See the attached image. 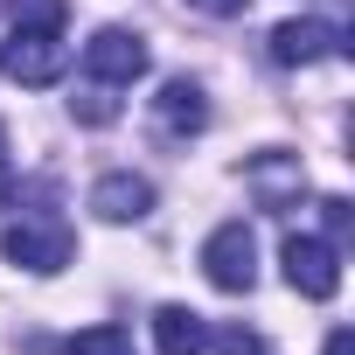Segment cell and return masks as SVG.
Instances as JSON below:
<instances>
[{
  "label": "cell",
  "mask_w": 355,
  "mask_h": 355,
  "mask_svg": "<svg viewBox=\"0 0 355 355\" xmlns=\"http://www.w3.org/2000/svg\"><path fill=\"white\" fill-rule=\"evenodd\" d=\"M63 355H132V334H125V327H112V320H98V327L70 334V348H63Z\"/></svg>",
  "instance_id": "11"
},
{
  "label": "cell",
  "mask_w": 355,
  "mask_h": 355,
  "mask_svg": "<svg viewBox=\"0 0 355 355\" xmlns=\"http://www.w3.org/2000/svg\"><path fill=\"white\" fill-rule=\"evenodd\" d=\"M189 8H196V15H216V21H230V15H244V8H251V0H189Z\"/></svg>",
  "instance_id": "15"
},
{
  "label": "cell",
  "mask_w": 355,
  "mask_h": 355,
  "mask_svg": "<svg viewBox=\"0 0 355 355\" xmlns=\"http://www.w3.org/2000/svg\"><path fill=\"white\" fill-rule=\"evenodd\" d=\"M202 125H209V98H202V84H196V77H167L160 98H153V132H160L167 146H189Z\"/></svg>",
  "instance_id": "5"
},
{
  "label": "cell",
  "mask_w": 355,
  "mask_h": 355,
  "mask_svg": "<svg viewBox=\"0 0 355 355\" xmlns=\"http://www.w3.org/2000/svg\"><path fill=\"white\" fill-rule=\"evenodd\" d=\"M202 272L216 293H251L258 286V237L251 223H216L209 244H202Z\"/></svg>",
  "instance_id": "3"
},
{
  "label": "cell",
  "mask_w": 355,
  "mask_h": 355,
  "mask_svg": "<svg viewBox=\"0 0 355 355\" xmlns=\"http://www.w3.org/2000/svg\"><path fill=\"white\" fill-rule=\"evenodd\" d=\"M0 258L8 265H21V272H35V279H56L70 258H77V237L56 223V216H21V223H8L0 230Z\"/></svg>",
  "instance_id": "2"
},
{
  "label": "cell",
  "mask_w": 355,
  "mask_h": 355,
  "mask_svg": "<svg viewBox=\"0 0 355 355\" xmlns=\"http://www.w3.org/2000/svg\"><path fill=\"white\" fill-rule=\"evenodd\" d=\"M320 216H327V244L341 251V244H348V223H355V209H348L341 196H327V202H320Z\"/></svg>",
  "instance_id": "13"
},
{
  "label": "cell",
  "mask_w": 355,
  "mask_h": 355,
  "mask_svg": "<svg viewBox=\"0 0 355 355\" xmlns=\"http://www.w3.org/2000/svg\"><path fill=\"white\" fill-rule=\"evenodd\" d=\"M70 119H84V125H112V119H119V98H112V84H98V77H91V84L70 98Z\"/></svg>",
  "instance_id": "12"
},
{
  "label": "cell",
  "mask_w": 355,
  "mask_h": 355,
  "mask_svg": "<svg viewBox=\"0 0 355 355\" xmlns=\"http://www.w3.org/2000/svg\"><path fill=\"white\" fill-rule=\"evenodd\" d=\"M327 355H355V334H348V327H334V334H327Z\"/></svg>",
  "instance_id": "16"
},
{
  "label": "cell",
  "mask_w": 355,
  "mask_h": 355,
  "mask_svg": "<svg viewBox=\"0 0 355 355\" xmlns=\"http://www.w3.org/2000/svg\"><path fill=\"white\" fill-rule=\"evenodd\" d=\"M244 182H251V196H258L265 209H286V202H300V189H306V167H300V153L265 146V153L244 167Z\"/></svg>",
  "instance_id": "9"
},
{
  "label": "cell",
  "mask_w": 355,
  "mask_h": 355,
  "mask_svg": "<svg viewBox=\"0 0 355 355\" xmlns=\"http://www.w3.org/2000/svg\"><path fill=\"white\" fill-rule=\"evenodd\" d=\"M279 265H286V286L300 300H334L341 293V251L327 237H286Z\"/></svg>",
  "instance_id": "4"
},
{
  "label": "cell",
  "mask_w": 355,
  "mask_h": 355,
  "mask_svg": "<svg viewBox=\"0 0 355 355\" xmlns=\"http://www.w3.org/2000/svg\"><path fill=\"white\" fill-rule=\"evenodd\" d=\"M153 348L160 355H202L209 348V320L196 306H160L153 313Z\"/></svg>",
  "instance_id": "10"
},
{
  "label": "cell",
  "mask_w": 355,
  "mask_h": 355,
  "mask_svg": "<svg viewBox=\"0 0 355 355\" xmlns=\"http://www.w3.org/2000/svg\"><path fill=\"white\" fill-rule=\"evenodd\" d=\"M209 341H216L223 355H265V341H258L251 327H223V334H209Z\"/></svg>",
  "instance_id": "14"
},
{
  "label": "cell",
  "mask_w": 355,
  "mask_h": 355,
  "mask_svg": "<svg viewBox=\"0 0 355 355\" xmlns=\"http://www.w3.org/2000/svg\"><path fill=\"white\" fill-rule=\"evenodd\" d=\"M320 56H341V28H327V21H313V15H293V21L272 28V63L306 70V63H320Z\"/></svg>",
  "instance_id": "8"
},
{
  "label": "cell",
  "mask_w": 355,
  "mask_h": 355,
  "mask_svg": "<svg viewBox=\"0 0 355 355\" xmlns=\"http://www.w3.org/2000/svg\"><path fill=\"white\" fill-rule=\"evenodd\" d=\"M146 35H132V28H98L91 42H84V70L98 77V84H132V77H146Z\"/></svg>",
  "instance_id": "6"
},
{
  "label": "cell",
  "mask_w": 355,
  "mask_h": 355,
  "mask_svg": "<svg viewBox=\"0 0 355 355\" xmlns=\"http://www.w3.org/2000/svg\"><path fill=\"white\" fill-rule=\"evenodd\" d=\"M8 153L15 146H8V125H0V189H8Z\"/></svg>",
  "instance_id": "17"
},
{
  "label": "cell",
  "mask_w": 355,
  "mask_h": 355,
  "mask_svg": "<svg viewBox=\"0 0 355 355\" xmlns=\"http://www.w3.org/2000/svg\"><path fill=\"white\" fill-rule=\"evenodd\" d=\"M91 209H98V223H146L153 216V182L132 174V167L98 174V182H91Z\"/></svg>",
  "instance_id": "7"
},
{
  "label": "cell",
  "mask_w": 355,
  "mask_h": 355,
  "mask_svg": "<svg viewBox=\"0 0 355 355\" xmlns=\"http://www.w3.org/2000/svg\"><path fill=\"white\" fill-rule=\"evenodd\" d=\"M63 70H70L63 21H15V28H8V42H0V77H8V84L42 91V84H56Z\"/></svg>",
  "instance_id": "1"
}]
</instances>
